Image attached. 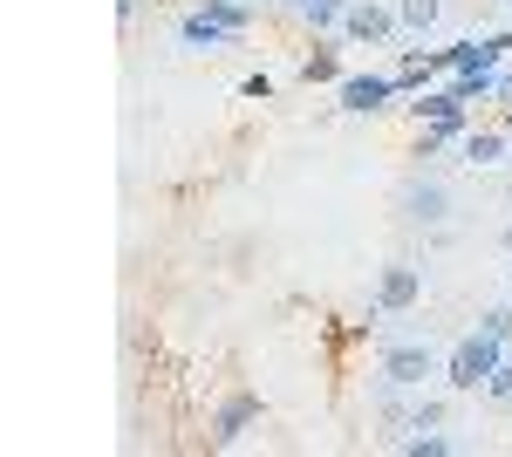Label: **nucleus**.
Masks as SVG:
<instances>
[{
  "label": "nucleus",
  "instance_id": "nucleus-1",
  "mask_svg": "<svg viewBox=\"0 0 512 457\" xmlns=\"http://www.w3.org/2000/svg\"><path fill=\"white\" fill-rule=\"evenodd\" d=\"M506 355H512V342H499L492 328H465L458 342L444 348V389H458V396H478Z\"/></svg>",
  "mask_w": 512,
  "mask_h": 457
},
{
  "label": "nucleus",
  "instance_id": "nucleus-2",
  "mask_svg": "<svg viewBox=\"0 0 512 457\" xmlns=\"http://www.w3.org/2000/svg\"><path fill=\"white\" fill-rule=\"evenodd\" d=\"M431 376H444V348L431 335H396L376 348V382H403V389H424Z\"/></svg>",
  "mask_w": 512,
  "mask_h": 457
},
{
  "label": "nucleus",
  "instance_id": "nucleus-3",
  "mask_svg": "<svg viewBox=\"0 0 512 457\" xmlns=\"http://www.w3.org/2000/svg\"><path fill=\"white\" fill-rule=\"evenodd\" d=\"M396 219L417 226V232H444L451 226V185L437 171H410L403 191H396Z\"/></svg>",
  "mask_w": 512,
  "mask_h": 457
},
{
  "label": "nucleus",
  "instance_id": "nucleus-4",
  "mask_svg": "<svg viewBox=\"0 0 512 457\" xmlns=\"http://www.w3.org/2000/svg\"><path fill=\"white\" fill-rule=\"evenodd\" d=\"M417 301H424V267H417V260H390V267L376 273L369 314H376V321H403V314H417Z\"/></svg>",
  "mask_w": 512,
  "mask_h": 457
},
{
  "label": "nucleus",
  "instance_id": "nucleus-5",
  "mask_svg": "<svg viewBox=\"0 0 512 457\" xmlns=\"http://www.w3.org/2000/svg\"><path fill=\"white\" fill-rule=\"evenodd\" d=\"M396 76L390 69H349V76L335 82V110L342 116H383V110H396Z\"/></svg>",
  "mask_w": 512,
  "mask_h": 457
},
{
  "label": "nucleus",
  "instance_id": "nucleus-6",
  "mask_svg": "<svg viewBox=\"0 0 512 457\" xmlns=\"http://www.w3.org/2000/svg\"><path fill=\"white\" fill-rule=\"evenodd\" d=\"M260 417H267V403H260L253 389H233V396H219V410H212V423H205V437H212L219 451H233V444H246V437L260 430Z\"/></svg>",
  "mask_w": 512,
  "mask_h": 457
},
{
  "label": "nucleus",
  "instance_id": "nucleus-7",
  "mask_svg": "<svg viewBox=\"0 0 512 457\" xmlns=\"http://www.w3.org/2000/svg\"><path fill=\"white\" fill-rule=\"evenodd\" d=\"M342 41H349V48H396V41H403L396 0H355L349 21H342Z\"/></svg>",
  "mask_w": 512,
  "mask_h": 457
},
{
  "label": "nucleus",
  "instance_id": "nucleus-8",
  "mask_svg": "<svg viewBox=\"0 0 512 457\" xmlns=\"http://www.w3.org/2000/svg\"><path fill=\"white\" fill-rule=\"evenodd\" d=\"M403 110L417 116V123H444V130H472V103L458 96V82H451V76H437L431 89H417V96H410Z\"/></svg>",
  "mask_w": 512,
  "mask_h": 457
},
{
  "label": "nucleus",
  "instance_id": "nucleus-9",
  "mask_svg": "<svg viewBox=\"0 0 512 457\" xmlns=\"http://www.w3.org/2000/svg\"><path fill=\"white\" fill-rule=\"evenodd\" d=\"M506 151H512V130H506V123H472V130H465V144H458V157H465L472 171H499Z\"/></svg>",
  "mask_w": 512,
  "mask_h": 457
},
{
  "label": "nucleus",
  "instance_id": "nucleus-10",
  "mask_svg": "<svg viewBox=\"0 0 512 457\" xmlns=\"http://www.w3.org/2000/svg\"><path fill=\"white\" fill-rule=\"evenodd\" d=\"M342 48H349L342 35H315L308 55H301V82H308V89H335V82L349 76V69H342Z\"/></svg>",
  "mask_w": 512,
  "mask_h": 457
},
{
  "label": "nucleus",
  "instance_id": "nucleus-11",
  "mask_svg": "<svg viewBox=\"0 0 512 457\" xmlns=\"http://www.w3.org/2000/svg\"><path fill=\"white\" fill-rule=\"evenodd\" d=\"M226 41H239V35H226V28H219L205 7H192V14L178 21V48H192V55H219Z\"/></svg>",
  "mask_w": 512,
  "mask_h": 457
},
{
  "label": "nucleus",
  "instance_id": "nucleus-12",
  "mask_svg": "<svg viewBox=\"0 0 512 457\" xmlns=\"http://www.w3.org/2000/svg\"><path fill=\"white\" fill-rule=\"evenodd\" d=\"M437 14H444V0H396V28H403V41H431Z\"/></svg>",
  "mask_w": 512,
  "mask_h": 457
},
{
  "label": "nucleus",
  "instance_id": "nucleus-13",
  "mask_svg": "<svg viewBox=\"0 0 512 457\" xmlns=\"http://www.w3.org/2000/svg\"><path fill=\"white\" fill-rule=\"evenodd\" d=\"M349 7H355V0H308V7H301V28H308V41H315V35H342Z\"/></svg>",
  "mask_w": 512,
  "mask_h": 457
},
{
  "label": "nucleus",
  "instance_id": "nucleus-14",
  "mask_svg": "<svg viewBox=\"0 0 512 457\" xmlns=\"http://www.w3.org/2000/svg\"><path fill=\"white\" fill-rule=\"evenodd\" d=\"M396 451H403V457H451V451H458V437H444V423H437V430H403Z\"/></svg>",
  "mask_w": 512,
  "mask_h": 457
},
{
  "label": "nucleus",
  "instance_id": "nucleus-15",
  "mask_svg": "<svg viewBox=\"0 0 512 457\" xmlns=\"http://www.w3.org/2000/svg\"><path fill=\"white\" fill-rule=\"evenodd\" d=\"M192 7H205V14H212V21H219L226 35H239V41H246V28L260 21V14H253L246 0H192Z\"/></svg>",
  "mask_w": 512,
  "mask_h": 457
},
{
  "label": "nucleus",
  "instance_id": "nucleus-16",
  "mask_svg": "<svg viewBox=\"0 0 512 457\" xmlns=\"http://www.w3.org/2000/svg\"><path fill=\"white\" fill-rule=\"evenodd\" d=\"M444 417H451V403H444V396H424V389H417V403H410V423H403V430H437Z\"/></svg>",
  "mask_w": 512,
  "mask_h": 457
},
{
  "label": "nucleus",
  "instance_id": "nucleus-17",
  "mask_svg": "<svg viewBox=\"0 0 512 457\" xmlns=\"http://www.w3.org/2000/svg\"><path fill=\"white\" fill-rule=\"evenodd\" d=\"M478 328H492L499 342H512V294H499L492 307H478Z\"/></svg>",
  "mask_w": 512,
  "mask_h": 457
},
{
  "label": "nucleus",
  "instance_id": "nucleus-18",
  "mask_svg": "<svg viewBox=\"0 0 512 457\" xmlns=\"http://www.w3.org/2000/svg\"><path fill=\"white\" fill-rule=\"evenodd\" d=\"M485 396H492V403H506V410H512V355L499 362V369H492V382H485Z\"/></svg>",
  "mask_w": 512,
  "mask_h": 457
},
{
  "label": "nucleus",
  "instance_id": "nucleus-19",
  "mask_svg": "<svg viewBox=\"0 0 512 457\" xmlns=\"http://www.w3.org/2000/svg\"><path fill=\"white\" fill-rule=\"evenodd\" d=\"M239 96H246V103H274V76H267V69L246 76V82H239Z\"/></svg>",
  "mask_w": 512,
  "mask_h": 457
},
{
  "label": "nucleus",
  "instance_id": "nucleus-20",
  "mask_svg": "<svg viewBox=\"0 0 512 457\" xmlns=\"http://www.w3.org/2000/svg\"><path fill=\"white\" fill-rule=\"evenodd\" d=\"M144 7H151V0H117V21H123V28H130V21H137Z\"/></svg>",
  "mask_w": 512,
  "mask_h": 457
},
{
  "label": "nucleus",
  "instance_id": "nucleus-21",
  "mask_svg": "<svg viewBox=\"0 0 512 457\" xmlns=\"http://www.w3.org/2000/svg\"><path fill=\"white\" fill-rule=\"evenodd\" d=\"M499 103H506V110H512V62H506V69H499Z\"/></svg>",
  "mask_w": 512,
  "mask_h": 457
},
{
  "label": "nucleus",
  "instance_id": "nucleus-22",
  "mask_svg": "<svg viewBox=\"0 0 512 457\" xmlns=\"http://www.w3.org/2000/svg\"><path fill=\"white\" fill-rule=\"evenodd\" d=\"M280 14H294V21H301V7H308V0H274Z\"/></svg>",
  "mask_w": 512,
  "mask_h": 457
},
{
  "label": "nucleus",
  "instance_id": "nucleus-23",
  "mask_svg": "<svg viewBox=\"0 0 512 457\" xmlns=\"http://www.w3.org/2000/svg\"><path fill=\"white\" fill-rule=\"evenodd\" d=\"M499 246H506V260H512V219H506V232H499Z\"/></svg>",
  "mask_w": 512,
  "mask_h": 457
},
{
  "label": "nucleus",
  "instance_id": "nucleus-24",
  "mask_svg": "<svg viewBox=\"0 0 512 457\" xmlns=\"http://www.w3.org/2000/svg\"><path fill=\"white\" fill-rule=\"evenodd\" d=\"M246 7H253V14H267V7H274V0H246Z\"/></svg>",
  "mask_w": 512,
  "mask_h": 457
},
{
  "label": "nucleus",
  "instance_id": "nucleus-25",
  "mask_svg": "<svg viewBox=\"0 0 512 457\" xmlns=\"http://www.w3.org/2000/svg\"><path fill=\"white\" fill-rule=\"evenodd\" d=\"M506 294H512V260H506Z\"/></svg>",
  "mask_w": 512,
  "mask_h": 457
},
{
  "label": "nucleus",
  "instance_id": "nucleus-26",
  "mask_svg": "<svg viewBox=\"0 0 512 457\" xmlns=\"http://www.w3.org/2000/svg\"><path fill=\"white\" fill-rule=\"evenodd\" d=\"M506 205H512V178H506Z\"/></svg>",
  "mask_w": 512,
  "mask_h": 457
},
{
  "label": "nucleus",
  "instance_id": "nucleus-27",
  "mask_svg": "<svg viewBox=\"0 0 512 457\" xmlns=\"http://www.w3.org/2000/svg\"><path fill=\"white\" fill-rule=\"evenodd\" d=\"M499 7H506V14H512V0H499Z\"/></svg>",
  "mask_w": 512,
  "mask_h": 457
}]
</instances>
